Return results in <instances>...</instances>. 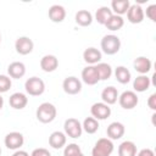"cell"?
I'll list each match as a JSON object with an SVG mask.
<instances>
[{
	"label": "cell",
	"mask_w": 156,
	"mask_h": 156,
	"mask_svg": "<svg viewBox=\"0 0 156 156\" xmlns=\"http://www.w3.org/2000/svg\"><path fill=\"white\" fill-rule=\"evenodd\" d=\"M57 116V110L54 104L51 102H43L38 106L35 117L41 123H51Z\"/></svg>",
	"instance_id": "cell-1"
},
{
	"label": "cell",
	"mask_w": 156,
	"mask_h": 156,
	"mask_svg": "<svg viewBox=\"0 0 156 156\" xmlns=\"http://www.w3.org/2000/svg\"><path fill=\"white\" fill-rule=\"evenodd\" d=\"M101 50L106 55H115L121 49V39L115 34H106L101 39Z\"/></svg>",
	"instance_id": "cell-2"
},
{
	"label": "cell",
	"mask_w": 156,
	"mask_h": 156,
	"mask_svg": "<svg viewBox=\"0 0 156 156\" xmlns=\"http://www.w3.org/2000/svg\"><path fill=\"white\" fill-rule=\"evenodd\" d=\"M115 150L112 140L108 138H100L91 149V156H111Z\"/></svg>",
	"instance_id": "cell-3"
},
{
	"label": "cell",
	"mask_w": 156,
	"mask_h": 156,
	"mask_svg": "<svg viewBox=\"0 0 156 156\" xmlns=\"http://www.w3.org/2000/svg\"><path fill=\"white\" fill-rule=\"evenodd\" d=\"M26 93L30 96H40L45 91V83L39 77H30L24 83Z\"/></svg>",
	"instance_id": "cell-4"
},
{
	"label": "cell",
	"mask_w": 156,
	"mask_h": 156,
	"mask_svg": "<svg viewBox=\"0 0 156 156\" xmlns=\"http://www.w3.org/2000/svg\"><path fill=\"white\" fill-rule=\"evenodd\" d=\"M63 130L66 136L72 139H78L82 136V133H83L82 123L77 118H67L63 123Z\"/></svg>",
	"instance_id": "cell-5"
},
{
	"label": "cell",
	"mask_w": 156,
	"mask_h": 156,
	"mask_svg": "<svg viewBox=\"0 0 156 156\" xmlns=\"http://www.w3.org/2000/svg\"><path fill=\"white\" fill-rule=\"evenodd\" d=\"M118 102L119 106L124 110H133L139 104V98L135 91L133 90H126L121 95H118Z\"/></svg>",
	"instance_id": "cell-6"
},
{
	"label": "cell",
	"mask_w": 156,
	"mask_h": 156,
	"mask_svg": "<svg viewBox=\"0 0 156 156\" xmlns=\"http://www.w3.org/2000/svg\"><path fill=\"white\" fill-rule=\"evenodd\" d=\"M5 146L10 150H20L21 146H23L24 144V136L22 133L20 132H10L6 134L5 139H4Z\"/></svg>",
	"instance_id": "cell-7"
},
{
	"label": "cell",
	"mask_w": 156,
	"mask_h": 156,
	"mask_svg": "<svg viewBox=\"0 0 156 156\" xmlns=\"http://www.w3.org/2000/svg\"><path fill=\"white\" fill-rule=\"evenodd\" d=\"M62 89L68 95H77L82 91V82L74 76L66 77L62 82Z\"/></svg>",
	"instance_id": "cell-8"
},
{
	"label": "cell",
	"mask_w": 156,
	"mask_h": 156,
	"mask_svg": "<svg viewBox=\"0 0 156 156\" xmlns=\"http://www.w3.org/2000/svg\"><path fill=\"white\" fill-rule=\"evenodd\" d=\"M91 117H94L98 121H104L111 116V107L106 105L105 102H95L90 107Z\"/></svg>",
	"instance_id": "cell-9"
},
{
	"label": "cell",
	"mask_w": 156,
	"mask_h": 156,
	"mask_svg": "<svg viewBox=\"0 0 156 156\" xmlns=\"http://www.w3.org/2000/svg\"><path fill=\"white\" fill-rule=\"evenodd\" d=\"M16 52L20 55H28L34 49V43L29 37H18L15 41Z\"/></svg>",
	"instance_id": "cell-10"
},
{
	"label": "cell",
	"mask_w": 156,
	"mask_h": 156,
	"mask_svg": "<svg viewBox=\"0 0 156 156\" xmlns=\"http://www.w3.org/2000/svg\"><path fill=\"white\" fill-rule=\"evenodd\" d=\"M144 17H145L144 10L139 4H133V5L129 6V9L127 11L128 22H130L133 24H139L144 21Z\"/></svg>",
	"instance_id": "cell-11"
},
{
	"label": "cell",
	"mask_w": 156,
	"mask_h": 156,
	"mask_svg": "<svg viewBox=\"0 0 156 156\" xmlns=\"http://www.w3.org/2000/svg\"><path fill=\"white\" fill-rule=\"evenodd\" d=\"M124 133H126V127L121 122H112L108 124L106 129V134L110 140H118L124 135Z\"/></svg>",
	"instance_id": "cell-12"
},
{
	"label": "cell",
	"mask_w": 156,
	"mask_h": 156,
	"mask_svg": "<svg viewBox=\"0 0 156 156\" xmlns=\"http://www.w3.org/2000/svg\"><path fill=\"white\" fill-rule=\"evenodd\" d=\"M102 54L96 48H88L83 51V60L88 63V66H95L99 62H101Z\"/></svg>",
	"instance_id": "cell-13"
},
{
	"label": "cell",
	"mask_w": 156,
	"mask_h": 156,
	"mask_svg": "<svg viewBox=\"0 0 156 156\" xmlns=\"http://www.w3.org/2000/svg\"><path fill=\"white\" fill-rule=\"evenodd\" d=\"M82 80L87 84V85H95L100 82L98 71L95 68V66H87L83 68L82 71Z\"/></svg>",
	"instance_id": "cell-14"
},
{
	"label": "cell",
	"mask_w": 156,
	"mask_h": 156,
	"mask_svg": "<svg viewBox=\"0 0 156 156\" xmlns=\"http://www.w3.org/2000/svg\"><path fill=\"white\" fill-rule=\"evenodd\" d=\"M26 74V66L23 62L13 61L7 66V76L11 79H20Z\"/></svg>",
	"instance_id": "cell-15"
},
{
	"label": "cell",
	"mask_w": 156,
	"mask_h": 156,
	"mask_svg": "<svg viewBox=\"0 0 156 156\" xmlns=\"http://www.w3.org/2000/svg\"><path fill=\"white\" fill-rule=\"evenodd\" d=\"M66 141H67V136L63 132L60 130H55L50 134L49 136V145L55 149V150H60L62 147L66 146Z\"/></svg>",
	"instance_id": "cell-16"
},
{
	"label": "cell",
	"mask_w": 156,
	"mask_h": 156,
	"mask_svg": "<svg viewBox=\"0 0 156 156\" xmlns=\"http://www.w3.org/2000/svg\"><path fill=\"white\" fill-rule=\"evenodd\" d=\"M9 104L15 110H23L28 104V98H27L26 94L17 91V93H13V94L10 95Z\"/></svg>",
	"instance_id": "cell-17"
},
{
	"label": "cell",
	"mask_w": 156,
	"mask_h": 156,
	"mask_svg": "<svg viewBox=\"0 0 156 156\" xmlns=\"http://www.w3.org/2000/svg\"><path fill=\"white\" fill-rule=\"evenodd\" d=\"M48 16L51 22L54 23H61L66 18V10L62 5H52L49 9Z\"/></svg>",
	"instance_id": "cell-18"
},
{
	"label": "cell",
	"mask_w": 156,
	"mask_h": 156,
	"mask_svg": "<svg viewBox=\"0 0 156 156\" xmlns=\"http://www.w3.org/2000/svg\"><path fill=\"white\" fill-rule=\"evenodd\" d=\"M58 67V60L55 55H44L40 58V68L44 72H54Z\"/></svg>",
	"instance_id": "cell-19"
},
{
	"label": "cell",
	"mask_w": 156,
	"mask_h": 156,
	"mask_svg": "<svg viewBox=\"0 0 156 156\" xmlns=\"http://www.w3.org/2000/svg\"><path fill=\"white\" fill-rule=\"evenodd\" d=\"M133 67L134 69L140 73V74H146L147 72L151 71V67H152V62L150 58H147L146 56H138L134 62H133Z\"/></svg>",
	"instance_id": "cell-20"
},
{
	"label": "cell",
	"mask_w": 156,
	"mask_h": 156,
	"mask_svg": "<svg viewBox=\"0 0 156 156\" xmlns=\"http://www.w3.org/2000/svg\"><path fill=\"white\" fill-rule=\"evenodd\" d=\"M101 100H102V102H105L108 106L116 104V101L118 100V91H117V89L115 87H112V85L104 88L102 91H101Z\"/></svg>",
	"instance_id": "cell-21"
},
{
	"label": "cell",
	"mask_w": 156,
	"mask_h": 156,
	"mask_svg": "<svg viewBox=\"0 0 156 156\" xmlns=\"http://www.w3.org/2000/svg\"><path fill=\"white\" fill-rule=\"evenodd\" d=\"M151 85V79L146 74H139L133 82V89L135 93H144Z\"/></svg>",
	"instance_id": "cell-22"
},
{
	"label": "cell",
	"mask_w": 156,
	"mask_h": 156,
	"mask_svg": "<svg viewBox=\"0 0 156 156\" xmlns=\"http://www.w3.org/2000/svg\"><path fill=\"white\" fill-rule=\"evenodd\" d=\"M93 15L88 10H79L74 16L76 23L80 27H89L93 23Z\"/></svg>",
	"instance_id": "cell-23"
},
{
	"label": "cell",
	"mask_w": 156,
	"mask_h": 156,
	"mask_svg": "<svg viewBox=\"0 0 156 156\" xmlns=\"http://www.w3.org/2000/svg\"><path fill=\"white\" fill-rule=\"evenodd\" d=\"M113 74H115L116 80L121 84H128L130 82V78H132L130 71L126 66H117L113 71Z\"/></svg>",
	"instance_id": "cell-24"
},
{
	"label": "cell",
	"mask_w": 156,
	"mask_h": 156,
	"mask_svg": "<svg viewBox=\"0 0 156 156\" xmlns=\"http://www.w3.org/2000/svg\"><path fill=\"white\" fill-rule=\"evenodd\" d=\"M129 6H130L129 0H112L110 9H111V11H112L113 15L122 16V15L127 13Z\"/></svg>",
	"instance_id": "cell-25"
},
{
	"label": "cell",
	"mask_w": 156,
	"mask_h": 156,
	"mask_svg": "<svg viewBox=\"0 0 156 156\" xmlns=\"http://www.w3.org/2000/svg\"><path fill=\"white\" fill-rule=\"evenodd\" d=\"M136 145L130 140H126L118 146V156H136Z\"/></svg>",
	"instance_id": "cell-26"
},
{
	"label": "cell",
	"mask_w": 156,
	"mask_h": 156,
	"mask_svg": "<svg viewBox=\"0 0 156 156\" xmlns=\"http://www.w3.org/2000/svg\"><path fill=\"white\" fill-rule=\"evenodd\" d=\"M95 68L98 71V74H99V78L100 80H107L111 78L112 73H113V69L111 67V65L106 63V62H99L98 65H95Z\"/></svg>",
	"instance_id": "cell-27"
},
{
	"label": "cell",
	"mask_w": 156,
	"mask_h": 156,
	"mask_svg": "<svg viewBox=\"0 0 156 156\" xmlns=\"http://www.w3.org/2000/svg\"><path fill=\"white\" fill-rule=\"evenodd\" d=\"M112 15H113V13H112V11H111L110 7H107V6H101V7H99V9L96 10V12H95V21H96L98 23L105 26V23L110 20V17H111Z\"/></svg>",
	"instance_id": "cell-28"
},
{
	"label": "cell",
	"mask_w": 156,
	"mask_h": 156,
	"mask_svg": "<svg viewBox=\"0 0 156 156\" xmlns=\"http://www.w3.org/2000/svg\"><path fill=\"white\" fill-rule=\"evenodd\" d=\"M124 26V20L122 16H118V15H112L110 17V20L105 23V27L108 29V30H119L122 27Z\"/></svg>",
	"instance_id": "cell-29"
},
{
	"label": "cell",
	"mask_w": 156,
	"mask_h": 156,
	"mask_svg": "<svg viewBox=\"0 0 156 156\" xmlns=\"http://www.w3.org/2000/svg\"><path fill=\"white\" fill-rule=\"evenodd\" d=\"M99 121L98 119H95L94 117H87L84 121H83V123H82V128H83V130L85 132V133H88V134H94V133H96L98 132V129H99Z\"/></svg>",
	"instance_id": "cell-30"
},
{
	"label": "cell",
	"mask_w": 156,
	"mask_h": 156,
	"mask_svg": "<svg viewBox=\"0 0 156 156\" xmlns=\"http://www.w3.org/2000/svg\"><path fill=\"white\" fill-rule=\"evenodd\" d=\"M80 152H82V149L76 143H71V144L66 145L63 149V156H77Z\"/></svg>",
	"instance_id": "cell-31"
},
{
	"label": "cell",
	"mask_w": 156,
	"mask_h": 156,
	"mask_svg": "<svg viewBox=\"0 0 156 156\" xmlns=\"http://www.w3.org/2000/svg\"><path fill=\"white\" fill-rule=\"evenodd\" d=\"M11 85H12L11 78L6 74H0V94L9 91Z\"/></svg>",
	"instance_id": "cell-32"
},
{
	"label": "cell",
	"mask_w": 156,
	"mask_h": 156,
	"mask_svg": "<svg viewBox=\"0 0 156 156\" xmlns=\"http://www.w3.org/2000/svg\"><path fill=\"white\" fill-rule=\"evenodd\" d=\"M144 13H146V17L149 20H151L152 22H156V4H151L146 7V11H144Z\"/></svg>",
	"instance_id": "cell-33"
},
{
	"label": "cell",
	"mask_w": 156,
	"mask_h": 156,
	"mask_svg": "<svg viewBox=\"0 0 156 156\" xmlns=\"http://www.w3.org/2000/svg\"><path fill=\"white\" fill-rule=\"evenodd\" d=\"M30 156H51V154L45 147H37V149H34L32 151Z\"/></svg>",
	"instance_id": "cell-34"
},
{
	"label": "cell",
	"mask_w": 156,
	"mask_h": 156,
	"mask_svg": "<svg viewBox=\"0 0 156 156\" xmlns=\"http://www.w3.org/2000/svg\"><path fill=\"white\" fill-rule=\"evenodd\" d=\"M147 106L152 110V111H156V94H151L147 99Z\"/></svg>",
	"instance_id": "cell-35"
},
{
	"label": "cell",
	"mask_w": 156,
	"mask_h": 156,
	"mask_svg": "<svg viewBox=\"0 0 156 156\" xmlns=\"http://www.w3.org/2000/svg\"><path fill=\"white\" fill-rule=\"evenodd\" d=\"M136 156H155L154 150L146 147V149H141L139 152H136Z\"/></svg>",
	"instance_id": "cell-36"
},
{
	"label": "cell",
	"mask_w": 156,
	"mask_h": 156,
	"mask_svg": "<svg viewBox=\"0 0 156 156\" xmlns=\"http://www.w3.org/2000/svg\"><path fill=\"white\" fill-rule=\"evenodd\" d=\"M12 156H29V154L27 152V151H24V150H16L13 154H12Z\"/></svg>",
	"instance_id": "cell-37"
},
{
	"label": "cell",
	"mask_w": 156,
	"mask_h": 156,
	"mask_svg": "<svg viewBox=\"0 0 156 156\" xmlns=\"http://www.w3.org/2000/svg\"><path fill=\"white\" fill-rule=\"evenodd\" d=\"M4 107V98L1 96V94H0V110Z\"/></svg>",
	"instance_id": "cell-38"
},
{
	"label": "cell",
	"mask_w": 156,
	"mask_h": 156,
	"mask_svg": "<svg viewBox=\"0 0 156 156\" xmlns=\"http://www.w3.org/2000/svg\"><path fill=\"white\" fill-rule=\"evenodd\" d=\"M77 156H84V154H83V152H80V154H78Z\"/></svg>",
	"instance_id": "cell-39"
},
{
	"label": "cell",
	"mask_w": 156,
	"mask_h": 156,
	"mask_svg": "<svg viewBox=\"0 0 156 156\" xmlns=\"http://www.w3.org/2000/svg\"><path fill=\"white\" fill-rule=\"evenodd\" d=\"M0 43H1V34H0Z\"/></svg>",
	"instance_id": "cell-40"
},
{
	"label": "cell",
	"mask_w": 156,
	"mask_h": 156,
	"mask_svg": "<svg viewBox=\"0 0 156 156\" xmlns=\"http://www.w3.org/2000/svg\"><path fill=\"white\" fill-rule=\"evenodd\" d=\"M0 155H1V147H0Z\"/></svg>",
	"instance_id": "cell-41"
}]
</instances>
